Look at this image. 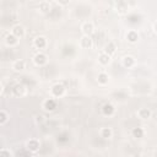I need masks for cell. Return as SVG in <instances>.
Listing matches in <instances>:
<instances>
[{
    "label": "cell",
    "mask_w": 157,
    "mask_h": 157,
    "mask_svg": "<svg viewBox=\"0 0 157 157\" xmlns=\"http://www.w3.org/2000/svg\"><path fill=\"white\" fill-rule=\"evenodd\" d=\"M18 42H20V39H18L16 36H13L12 33L7 34V36H6V38H5V43H6V45H7V47H10V48L16 47V45L18 44Z\"/></svg>",
    "instance_id": "obj_8"
},
{
    "label": "cell",
    "mask_w": 157,
    "mask_h": 157,
    "mask_svg": "<svg viewBox=\"0 0 157 157\" xmlns=\"http://www.w3.org/2000/svg\"><path fill=\"white\" fill-rule=\"evenodd\" d=\"M7 120H9V114L6 113V110L1 109L0 110V125H4Z\"/></svg>",
    "instance_id": "obj_23"
},
{
    "label": "cell",
    "mask_w": 157,
    "mask_h": 157,
    "mask_svg": "<svg viewBox=\"0 0 157 157\" xmlns=\"http://www.w3.org/2000/svg\"><path fill=\"white\" fill-rule=\"evenodd\" d=\"M98 61H99L101 65L105 66V65L110 64V61H112V56H109L108 54H105L104 52H102V53L99 54V56H98Z\"/></svg>",
    "instance_id": "obj_14"
},
{
    "label": "cell",
    "mask_w": 157,
    "mask_h": 157,
    "mask_svg": "<svg viewBox=\"0 0 157 157\" xmlns=\"http://www.w3.org/2000/svg\"><path fill=\"white\" fill-rule=\"evenodd\" d=\"M25 66H26V63H25V60H22V59H17V60H15V61L12 63V69H13L15 71H22V70L25 69Z\"/></svg>",
    "instance_id": "obj_16"
},
{
    "label": "cell",
    "mask_w": 157,
    "mask_h": 157,
    "mask_svg": "<svg viewBox=\"0 0 157 157\" xmlns=\"http://www.w3.org/2000/svg\"><path fill=\"white\" fill-rule=\"evenodd\" d=\"M80 44L83 49H91L93 47V39L90 36H82L80 39Z\"/></svg>",
    "instance_id": "obj_6"
},
{
    "label": "cell",
    "mask_w": 157,
    "mask_h": 157,
    "mask_svg": "<svg viewBox=\"0 0 157 157\" xmlns=\"http://www.w3.org/2000/svg\"><path fill=\"white\" fill-rule=\"evenodd\" d=\"M33 44H34V47H36L37 49H45V48H47V44H48V40H47L45 37L38 36V37L34 38Z\"/></svg>",
    "instance_id": "obj_3"
},
{
    "label": "cell",
    "mask_w": 157,
    "mask_h": 157,
    "mask_svg": "<svg viewBox=\"0 0 157 157\" xmlns=\"http://www.w3.org/2000/svg\"><path fill=\"white\" fill-rule=\"evenodd\" d=\"M55 107H56V104H55V101L53 98H48L44 102V109L45 110H53Z\"/></svg>",
    "instance_id": "obj_20"
},
{
    "label": "cell",
    "mask_w": 157,
    "mask_h": 157,
    "mask_svg": "<svg viewBox=\"0 0 157 157\" xmlns=\"http://www.w3.org/2000/svg\"><path fill=\"white\" fill-rule=\"evenodd\" d=\"M99 135H101V137H103V139H105V140L112 139V137H113V129H112V128H108V126H104V128L101 129Z\"/></svg>",
    "instance_id": "obj_11"
},
{
    "label": "cell",
    "mask_w": 157,
    "mask_h": 157,
    "mask_svg": "<svg viewBox=\"0 0 157 157\" xmlns=\"http://www.w3.org/2000/svg\"><path fill=\"white\" fill-rule=\"evenodd\" d=\"M33 61H34V64H36L37 66H43V65H45V64H47L48 58H47V55H45L44 53L39 52V53H37V54L34 55Z\"/></svg>",
    "instance_id": "obj_2"
},
{
    "label": "cell",
    "mask_w": 157,
    "mask_h": 157,
    "mask_svg": "<svg viewBox=\"0 0 157 157\" xmlns=\"http://www.w3.org/2000/svg\"><path fill=\"white\" fill-rule=\"evenodd\" d=\"M102 113H103L104 115H107V117H112V115L115 113V108H114L113 104L105 103V104L102 107Z\"/></svg>",
    "instance_id": "obj_10"
},
{
    "label": "cell",
    "mask_w": 157,
    "mask_h": 157,
    "mask_svg": "<svg viewBox=\"0 0 157 157\" xmlns=\"http://www.w3.org/2000/svg\"><path fill=\"white\" fill-rule=\"evenodd\" d=\"M38 9H39V11L42 13H49L50 10H52V5H50L49 1H42L39 4V6H38Z\"/></svg>",
    "instance_id": "obj_15"
},
{
    "label": "cell",
    "mask_w": 157,
    "mask_h": 157,
    "mask_svg": "<svg viewBox=\"0 0 157 157\" xmlns=\"http://www.w3.org/2000/svg\"><path fill=\"white\" fill-rule=\"evenodd\" d=\"M135 63H136V61H135V58L131 56V55H126V56L123 58V66L126 67V69L132 67V66L135 65Z\"/></svg>",
    "instance_id": "obj_12"
},
{
    "label": "cell",
    "mask_w": 157,
    "mask_h": 157,
    "mask_svg": "<svg viewBox=\"0 0 157 157\" xmlns=\"http://www.w3.org/2000/svg\"><path fill=\"white\" fill-rule=\"evenodd\" d=\"M151 115H152V112H151L148 108H140V109L137 110V117H139L140 119H142V120L150 119Z\"/></svg>",
    "instance_id": "obj_9"
},
{
    "label": "cell",
    "mask_w": 157,
    "mask_h": 157,
    "mask_svg": "<svg viewBox=\"0 0 157 157\" xmlns=\"http://www.w3.org/2000/svg\"><path fill=\"white\" fill-rule=\"evenodd\" d=\"M126 10H128V2H125V1H119V2H117V11H118L119 13H125Z\"/></svg>",
    "instance_id": "obj_19"
},
{
    "label": "cell",
    "mask_w": 157,
    "mask_h": 157,
    "mask_svg": "<svg viewBox=\"0 0 157 157\" xmlns=\"http://www.w3.org/2000/svg\"><path fill=\"white\" fill-rule=\"evenodd\" d=\"M126 39H128L130 43H135V42H137V39H139V34H137V32L134 31V29L129 31V32L126 33Z\"/></svg>",
    "instance_id": "obj_17"
},
{
    "label": "cell",
    "mask_w": 157,
    "mask_h": 157,
    "mask_svg": "<svg viewBox=\"0 0 157 157\" xmlns=\"http://www.w3.org/2000/svg\"><path fill=\"white\" fill-rule=\"evenodd\" d=\"M115 50H117V47H115V44H114L113 42H108V43L104 45V49H103V52H104L105 54H108L109 56H112L113 54H115Z\"/></svg>",
    "instance_id": "obj_13"
},
{
    "label": "cell",
    "mask_w": 157,
    "mask_h": 157,
    "mask_svg": "<svg viewBox=\"0 0 157 157\" xmlns=\"http://www.w3.org/2000/svg\"><path fill=\"white\" fill-rule=\"evenodd\" d=\"M131 134H132V136H134V137L140 139V137H142V136H144L145 131H144V129H142V128H134V129L131 130Z\"/></svg>",
    "instance_id": "obj_22"
},
{
    "label": "cell",
    "mask_w": 157,
    "mask_h": 157,
    "mask_svg": "<svg viewBox=\"0 0 157 157\" xmlns=\"http://www.w3.org/2000/svg\"><path fill=\"white\" fill-rule=\"evenodd\" d=\"M11 33H12L13 36H16V37L20 39V38L25 37L26 29H25V27H23L22 25H15V26L11 28Z\"/></svg>",
    "instance_id": "obj_4"
},
{
    "label": "cell",
    "mask_w": 157,
    "mask_h": 157,
    "mask_svg": "<svg viewBox=\"0 0 157 157\" xmlns=\"http://www.w3.org/2000/svg\"><path fill=\"white\" fill-rule=\"evenodd\" d=\"M81 31L83 33V36H92V33L94 32V26L92 22H85L82 26H81Z\"/></svg>",
    "instance_id": "obj_5"
},
{
    "label": "cell",
    "mask_w": 157,
    "mask_h": 157,
    "mask_svg": "<svg viewBox=\"0 0 157 157\" xmlns=\"http://www.w3.org/2000/svg\"><path fill=\"white\" fill-rule=\"evenodd\" d=\"M66 92V88L63 83H55L53 87H52V96L55 97V98H60L65 94Z\"/></svg>",
    "instance_id": "obj_1"
},
{
    "label": "cell",
    "mask_w": 157,
    "mask_h": 157,
    "mask_svg": "<svg viewBox=\"0 0 157 157\" xmlns=\"http://www.w3.org/2000/svg\"><path fill=\"white\" fill-rule=\"evenodd\" d=\"M97 81H98L99 85H107L108 81H109L108 74H105V72H99L98 76H97Z\"/></svg>",
    "instance_id": "obj_18"
},
{
    "label": "cell",
    "mask_w": 157,
    "mask_h": 157,
    "mask_svg": "<svg viewBox=\"0 0 157 157\" xmlns=\"http://www.w3.org/2000/svg\"><path fill=\"white\" fill-rule=\"evenodd\" d=\"M155 31H156V32H157V22H156V23H155Z\"/></svg>",
    "instance_id": "obj_25"
},
{
    "label": "cell",
    "mask_w": 157,
    "mask_h": 157,
    "mask_svg": "<svg viewBox=\"0 0 157 157\" xmlns=\"http://www.w3.org/2000/svg\"><path fill=\"white\" fill-rule=\"evenodd\" d=\"M13 92H15L16 96L22 97V96H25V93H26V88H25V86H22V85H16L15 88H13Z\"/></svg>",
    "instance_id": "obj_21"
},
{
    "label": "cell",
    "mask_w": 157,
    "mask_h": 157,
    "mask_svg": "<svg viewBox=\"0 0 157 157\" xmlns=\"http://www.w3.org/2000/svg\"><path fill=\"white\" fill-rule=\"evenodd\" d=\"M39 146H40V144H39V141H38L37 139H31V140L27 141V144H26L27 150L31 151V152H37V151L39 150Z\"/></svg>",
    "instance_id": "obj_7"
},
{
    "label": "cell",
    "mask_w": 157,
    "mask_h": 157,
    "mask_svg": "<svg viewBox=\"0 0 157 157\" xmlns=\"http://www.w3.org/2000/svg\"><path fill=\"white\" fill-rule=\"evenodd\" d=\"M0 157H12L11 151L7 150V148H1V151H0Z\"/></svg>",
    "instance_id": "obj_24"
}]
</instances>
